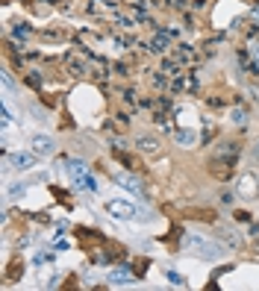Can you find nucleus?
I'll use <instances>...</instances> for the list:
<instances>
[{
    "label": "nucleus",
    "mask_w": 259,
    "mask_h": 291,
    "mask_svg": "<svg viewBox=\"0 0 259 291\" xmlns=\"http://www.w3.org/2000/svg\"><path fill=\"white\" fill-rule=\"evenodd\" d=\"M65 162V171H68V177H71V183L77 186V189H83V192H97V183L95 177H92V171H89V165L83 159H62Z\"/></svg>",
    "instance_id": "2"
},
{
    "label": "nucleus",
    "mask_w": 259,
    "mask_h": 291,
    "mask_svg": "<svg viewBox=\"0 0 259 291\" xmlns=\"http://www.w3.org/2000/svg\"><path fill=\"white\" fill-rule=\"evenodd\" d=\"M233 171H236V153L233 156H215V159H209V177L218 180V183H230Z\"/></svg>",
    "instance_id": "3"
},
{
    "label": "nucleus",
    "mask_w": 259,
    "mask_h": 291,
    "mask_svg": "<svg viewBox=\"0 0 259 291\" xmlns=\"http://www.w3.org/2000/svg\"><path fill=\"white\" fill-rule=\"evenodd\" d=\"M41 38H47V41H68V30H44Z\"/></svg>",
    "instance_id": "15"
},
{
    "label": "nucleus",
    "mask_w": 259,
    "mask_h": 291,
    "mask_svg": "<svg viewBox=\"0 0 259 291\" xmlns=\"http://www.w3.org/2000/svg\"><path fill=\"white\" fill-rule=\"evenodd\" d=\"M218 235H221L224 241H230L233 247H239V244H242V241H239V235H230V229H218Z\"/></svg>",
    "instance_id": "20"
},
{
    "label": "nucleus",
    "mask_w": 259,
    "mask_h": 291,
    "mask_svg": "<svg viewBox=\"0 0 259 291\" xmlns=\"http://www.w3.org/2000/svg\"><path fill=\"white\" fill-rule=\"evenodd\" d=\"M177 141H180L183 147H192V144H194V132H189V129H180V132H177Z\"/></svg>",
    "instance_id": "17"
},
{
    "label": "nucleus",
    "mask_w": 259,
    "mask_h": 291,
    "mask_svg": "<svg viewBox=\"0 0 259 291\" xmlns=\"http://www.w3.org/2000/svg\"><path fill=\"white\" fill-rule=\"evenodd\" d=\"M183 218L186 221H200V224H215L218 212L215 209H203V206H192V209H183Z\"/></svg>",
    "instance_id": "6"
},
{
    "label": "nucleus",
    "mask_w": 259,
    "mask_h": 291,
    "mask_svg": "<svg viewBox=\"0 0 259 291\" xmlns=\"http://www.w3.org/2000/svg\"><path fill=\"white\" fill-rule=\"evenodd\" d=\"M159 71H165V74H180V65L174 62V59H162Z\"/></svg>",
    "instance_id": "19"
},
{
    "label": "nucleus",
    "mask_w": 259,
    "mask_h": 291,
    "mask_svg": "<svg viewBox=\"0 0 259 291\" xmlns=\"http://www.w3.org/2000/svg\"><path fill=\"white\" fill-rule=\"evenodd\" d=\"M168 283H171V286H177V289H183V286H189V280H186V277H180L177 271H168Z\"/></svg>",
    "instance_id": "18"
},
{
    "label": "nucleus",
    "mask_w": 259,
    "mask_h": 291,
    "mask_svg": "<svg viewBox=\"0 0 259 291\" xmlns=\"http://www.w3.org/2000/svg\"><path fill=\"white\" fill-rule=\"evenodd\" d=\"M27 86H32V89H41V77L32 71V74H27Z\"/></svg>",
    "instance_id": "21"
},
{
    "label": "nucleus",
    "mask_w": 259,
    "mask_h": 291,
    "mask_svg": "<svg viewBox=\"0 0 259 291\" xmlns=\"http://www.w3.org/2000/svg\"><path fill=\"white\" fill-rule=\"evenodd\" d=\"M168 47H171V35H168V32H156L153 41H150V50H153V53H165Z\"/></svg>",
    "instance_id": "13"
},
{
    "label": "nucleus",
    "mask_w": 259,
    "mask_h": 291,
    "mask_svg": "<svg viewBox=\"0 0 259 291\" xmlns=\"http://www.w3.org/2000/svg\"><path fill=\"white\" fill-rule=\"evenodd\" d=\"M239 197L242 200H257L259 197V174L257 171H245L242 177H239Z\"/></svg>",
    "instance_id": "4"
},
{
    "label": "nucleus",
    "mask_w": 259,
    "mask_h": 291,
    "mask_svg": "<svg viewBox=\"0 0 259 291\" xmlns=\"http://www.w3.org/2000/svg\"><path fill=\"white\" fill-rule=\"evenodd\" d=\"M50 3H62V0H50Z\"/></svg>",
    "instance_id": "25"
},
{
    "label": "nucleus",
    "mask_w": 259,
    "mask_h": 291,
    "mask_svg": "<svg viewBox=\"0 0 259 291\" xmlns=\"http://www.w3.org/2000/svg\"><path fill=\"white\" fill-rule=\"evenodd\" d=\"M135 147H138V153H144V156H159L162 153V138L153 135V132H141V135L135 138Z\"/></svg>",
    "instance_id": "5"
},
{
    "label": "nucleus",
    "mask_w": 259,
    "mask_h": 291,
    "mask_svg": "<svg viewBox=\"0 0 259 291\" xmlns=\"http://www.w3.org/2000/svg\"><path fill=\"white\" fill-rule=\"evenodd\" d=\"M109 283H112V286H130V283H135V280H132V274H130L127 268H112Z\"/></svg>",
    "instance_id": "12"
},
{
    "label": "nucleus",
    "mask_w": 259,
    "mask_h": 291,
    "mask_svg": "<svg viewBox=\"0 0 259 291\" xmlns=\"http://www.w3.org/2000/svg\"><path fill=\"white\" fill-rule=\"evenodd\" d=\"M245 115H248L245 109H233V115H230V118H233V124H245Z\"/></svg>",
    "instance_id": "22"
},
{
    "label": "nucleus",
    "mask_w": 259,
    "mask_h": 291,
    "mask_svg": "<svg viewBox=\"0 0 259 291\" xmlns=\"http://www.w3.org/2000/svg\"><path fill=\"white\" fill-rule=\"evenodd\" d=\"M9 165H12L15 171H30L32 165H35V156H32V153H12V156H9Z\"/></svg>",
    "instance_id": "10"
},
{
    "label": "nucleus",
    "mask_w": 259,
    "mask_h": 291,
    "mask_svg": "<svg viewBox=\"0 0 259 291\" xmlns=\"http://www.w3.org/2000/svg\"><path fill=\"white\" fill-rule=\"evenodd\" d=\"M30 147H32V153H35V156H47V153H53V150H56L53 138H47V135H32Z\"/></svg>",
    "instance_id": "9"
},
{
    "label": "nucleus",
    "mask_w": 259,
    "mask_h": 291,
    "mask_svg": "<svg viewBox=\"0 0 259 291\" xmlns=\"http://www.w3.org/2000/svg\"><path fill=\"white\" fill-rule=\"evenodd\" d=\"M115 159H118V162H124V168H130V171H135V168H141V162H138V159H132L130 153H121V150L115 153Z\"/></svg>",
    "instance_id": "16"
},
{
    "label": "nucleus",
    "mask_w": 259,
    "mask_h": 291,
    "mask_svg": "<svg viewBox=\"0 0 259 291\" xmlns=\"http://www.w3.org/2000/svg\"><path fill=\"white\" fill-rule=\"evenodd\" d=\"M106 212H109L112 218H118V221L135 218V206H130L127 200H109V203H106Z\"/></svg>",
    "instance_id": "7"
},
{
    "label": "nucleus",
    "mask_w": 259,
    "mask_h": 291,
    "mask_svg": "<svg viewBox=\"0 0 259 291\" xmlns=\"http://www.w3.org/2000/svg\"><path fill=\"white\" fill-rule=\"evenodd\" d=\"M183 250H189L200 259H221L224 256V247L218 241H209L203 235H183Z\"/></svg>",
    "instance_id": "1"
},
{
    "label": "nucleus",
    "mask_w": 259,
    "mask_h": 291,
    "mask_svg": "<svg viewBox=\"0 0 259 291\" xmlns=\"http://www.w3.org/2000/svg\"><path fill=\"white\" fill-rule=\"evenodd\" d=\"M24 274V262H21V256L12 259L9 265H6V274H3V283H18V277Z\"/></svg>",
    "instance_id": "11"
},
{
    "label": "nucleus",
    "mask_w": 259,
    "mask_h": 291,
    "mask_svg": "<svg viewBox=\"0 0 259 291\" xmlns=\"http://www.w3.org/2000/svg\"><path fill=\"white\" fill-rule=\"evenodd\" d=\"M144 271H147V259H141V262H138V265H135V274H138V280H141V277H144Z\"/></svg>",
    "instance_id": "23"
},
{
    "label": "nucleus",
    "mask_w": 259,
    "mask_h": 291,
    "mask_svg": "<svg viewBox=\"0 0 259 291\" xmlns=\"http://www.w3.org/2000/svg\"><path fill=\"white\" fill-rule=\"evenodd\" d=\"M254 256H259V238L254 241Z\"/></svg>",
    "instance_id": "24"
},
{
    "label": "nucleus",
    "mask_w": 259,
    "mask_h": 291,
    "mask_svg": "<svg viewBox=\"0 0 259 291\" xmlns=\"http://www.w3.org/2000/svg\"><path fill=\"white\" fill-rule=\"evenodd\" d=\"M150 86H153V92H165V89H168L165 71H156V74H150Z\"/></svg>",
    "instance_id": "14"
},
{
    "label": "nucleus",
    "mask_w": 259,
    "mask_h": 291,
    "mask_svg": "<svg viewBox=\"0 0 259 291\" xmlns=\"http://www.w3.org/2000/svg\"><path fill=\"white\" fill-rule=\"evenodd\" d=\"M112 180H115L118 186H124L127 192H132V194H141V189H144V186H141V180H138V177H132L130 171H112Z\"/></svg>",
    "instance_id": "8"
}]
</instances>
